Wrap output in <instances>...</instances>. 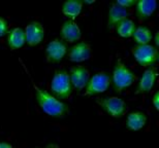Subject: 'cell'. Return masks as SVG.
<instances>
[{
  "label": "cell",
  "mask_w": 159,
  "mask_h": 148,
  "mask_svg": "<svg viewBox=\"0 0 159 148\" xmlns=\"http://www.w3.org/2000/svg\"><path fill=\"white\" fill-rule=\"evenodd\" d=\"M67 53V46L63 40L54 39L46 48V58L49 63H59Z\"/></svg>",
  "instance_id": "cell-9"
},
{
  "label": "cell",
  "mask_w": 159,
  "mask_h": 148,
  "mask_svg": "<svg viewBox=\"0 0 159 148\" xmlns=\"http://www.w3.org/2000/svg\"><path fill=\"white\" fill-rule=\"evenodd\" d=\"M156 9L155 0H139L135 2V14L139 21H145L150 18Z\"/></svg>",
  "instance_id": "cell-14"
},
{
  "label": "cell",
  "mask_w": 159,
  "mask_h": 148,
  "mask_svg": "<svg viewBox=\"0 0 159 148\" xmlns=\"http://www.w3.org/2000/svg\"><path fill=\"white\" fill-rule=\"evenodd\" d=\"M135 79L136 76L134 75V73L124 64L122 60H117L113 69L112 80H111V82L113 83L115 92L118 94L122 93L123 90L132 86L134 83Z\"/></svg>",
  "instance_id": "cell-2"
},
{
  "label": "cell",
  "mask_w": 159,
  "mask_h": 148,
  "mask_svg": "<svg viewBox=\"0 0 159 148\" xmlns=\"http://www.w3.org/2000/svg\"><path fill=\"white\" fill-rule=\"evenodd\" d=\"M0 148H14L11 144L6 142H0Z\"/></svg>",
  "instance_id": "cell-23"
},
{
  "label": "cell",
  "mask_w": 159,
  "mask_h": 148,
  "mask_svg": "<svg viewBox=\"0 0 159 148\" xmlns=\"http://www.w3.org/2000/svg\"><path fill=\"white\" fill-rule=\"evenodd\" d=\"M68 75L72 89H75L77 91H82L83 89H85L90 79V71L81 65L71 67Z\"/></svg>",
  "instance_id": "cell-8"
},
{
  "label": "cell",
  "mask_w": 159,
  "mask_h": 148,
  "mask_svg": "<svg viewBox=\"0 0 159 148\" xmlns=\"http://www.w3.org/2000/svg\"><path fill=\"white\" fill-rule=\"evenodd\" d=\"M7 44L11 49H22L26 43L24 30L22 28H14L11 32H7Z\"/></svg>",
  "instance_id": "cell-16"
},
{
  "label": "cell",
  "mask_w": 159,
  "mask_h": 148,
  "mask_svg": "<svg viewBox=\"0 0 159 148\" xmlns=\"http://www.w3.org/2000/svg\"><path fill=\"white\" fill-rule=\"evenodd\" d=\"M128 9L123 8L116 2L112 3L109 9V15H107V28H109V30L113 31L120 22L128 19Z\"/></svg>",
  "instance_id": "cell-11"
},
{
  "label": "cell",
  "mask_w": 159,
  "mask_h": 148,
  "mask_svg": "<svg viewBox=\"0 0 159 148\" xmlns=\"http://www.w3.org/2000/svg\"><path fill=\"white\" fill-rule=\"evenodd\" d=\"M33 87L35 90V99L36 102L43 110V113L47 115L52 116V117H64V116L69 112L68 106L62 101H60L54 97L52 94H50L48 91L40 89L37 87L32 80Z\"/></svg>",
  "instance_id": "cell-1"
},
{
  "label": "cell",
  "mask_w": 159,
  "mask_h": 148,
  "mask_svg": "<svg viewBox=\"0 0 159 148\" xmlns=\"http://www.w3.org/2000/svg\"><path fill=\"white\" fill-rule=\"evenodd\" d=\"M91 57V46L85 41L78 42L77 44L71 46L68 53L69 61L74 63H81L90 59Z\"/></svg>",
  "instance_id": "cell-12"
},
{
  "label": "cell",
  "mask_w": 159,
  "mask_h": 148,
  "mask_svg": "<svg viewBox=\"0 0 159 148\" xmlns=\"http://www.w3.org/2000/svg\"><path fill=\"white\" fill-rule=\"evenodd\" d=\"M43 148H60L59 145H57V144H49V145L44 146Z\"/></svg>",
  "instance_id": "cell-24"
},
{
  "label": "cell",
  "mask_w": 159,
  "mask_h": 148,
  "mask_svg": "<svg viewBox=\"0 0 159 148\" xmlns=\"http://www.w3.org/2000/svg\"><path fill=\"white\" fill-rule=\"evenodd\" d=\"M8 31V24L5 19L0 18V37H3L7 34Z\"/></svg>",
  "instance_id": "cell-20"
},
{
  "label": "cell",
  "mask_w": 159,
  "mask_h": 148,
  "mask_svg": "<svg viewBox=\"0 0 159 148\" xmlns=\"http://www.w3.org/2000/svg\"><path fill=\"white\" fill-rule=\"evenodd\" d=\"M155 43H156V45L159 44V41H158V32L156 33V37H155Z\"/></svg>",
  "instance_id": "cell-25"
},
{
  "label": "cell",
  "mask_w": 159,
  "mask_h": 148,
  "mask_svg": "<svg viewBox=\"0 0 159 148\" xmlns=\"http://www.w3.org/2000/svg\"><path fill=\"white\" fill-rule=\"evenodd\" d=\"M153 105L155 107V109L159 110V92H155L153 96Z\"/></svg>",
  "instance_id": "cell-22"
},
{
  "label": "cell",
  "mask_w": 159,
  "mask_h": 148,
  "mask_svg": "<svg viewBox=\"0 0 159 148\" xmlns=\"http://www.w3.org/2000/svg\"><path fill=\"white\" fill-rule=\"evenodd\" d=\"M51 91L58 100H66L71 96L72 87L67 71L61 69L55 72L51 81Z\"/></svg>",
  "instance_id": "cell-3"
},
{
  "label": "cell",
  "mask_w": 159,
  "mask_h": 148,
  "mask_svg": "<svg viewBox=\"0 0 159 148\" xmlns=\"http://www.w3.org/2000/svg\"><path fill=\"white\" fill-rule=\"evenodd\" d=\"M157 75H158L157 69L153 67V66L146 69L141 78H139L135 94L139 95V94H147L149 92H151L152 89L154 87L155 82H156Z\"/></svg>",
  "instance_id": "cell-10"
},
{
  "label": "cell",
  "mask_w": 159,
  "mask_h": 148,
  "mask_svg": "<svg viewBox=\"0 0 159 148\" xmlns=\"http://www.w3.org/2000/svg\"><path fill=\"white\" fill-rule=\"evenodd\" d=\"M132 37L134 41L138 43V45H145L150 43L152 38H153V35H152V32L149 28L145 26H139L135 28Z\"/></svg>",
  "instance_id": "cell-18"
},
{
  "label": "cell",
  "mask_w": 159,
  "mask_h": 148,
  "mask_svg": "<svg viewBox=\"0 0 159 148\" xmlns=\"http://www.w3.org/2000/svg\"><path fill=\"white\" fill-rule=\"evenodd\" d=\"M83 5L84 3L82 1H66L62 4V14L70 19L71 21H74L75 18L82 12V9H83Z\"/></svg>",
  "instance_id": "cell-17"
},
{
  "label": "cell",
  "mask_w": 159,
  "mask_h": 148,
  "mask_svg": "<svg viewBox=\"0 0 159 148\" xmlns=\"http://www.w3.org/2000/svg\"><path fill=\"white\" fill-rule=\"evenodd\" d=\"M60 34H61L62 39L68 43H74L78 41L82 37V32L80 27L75 21L71 20L64 22V24L61 27V30H60Z\"/></svg>",
  "instance_id": "cell-13"
},
{
  "label": "cell",
  "mask_w": 159,
  "mask_h": 148,
  "mask_svg": "<svg viewBox=\"0 0 159 148\" xmlns=\"http://www.w3.org/2000/svg\"><path fill=\"white\" fill-rule=\"evenodd\" d=\"M135 0H118V1H116V3L120 6H122L123 8H126L128 9L130 7H132V6L135 5Z\"/></svg>",
  "instance_id": "cell-21"
},
{
  "label": "cell",
  "mask_w": 159,
  "mask_h": 148,
  "mask_svg": "<svg viewBox=\"0 0 159 148\" xmlns=\"http://www.w3.org/2000/svg\"><path fill=\"white\" fill-rule=\"evenodd\" d=\"M111 84V78L107 72H97L90 76L87 86L85 87V96L91 97L104 93Z\"/></svg>",
  "instance_id": "cell-6"
},
{
  "label": "cell",
  "mask_w": 159,
  "mask_h": 148,
  "mask_svg": "<svg viewBox=\"0 0 159 148\" xmlns=\"http://www.w3.org/2000/svg\"><path fill=\"white\" fill-rule=\"evenodd\" d=\"M135 28L136 26L134 22L130 20V19H126V20L120 22L115 27V29L116 32L118 33V35H120L121 37H123V38H129V37L132 36Z\"/></svg>",
  "instance_id": "cell-19"
},
{
  "label": "cell",
  "mask_w": 159,
  "mask_h": 148,
  "mask_svg": "<svg viewBox=\"0 0 159 148\" xmlns=\"http://www.w3.org/2000/svg\"><path fill=\"white\" fill-rule=\"evenodd\" d=\"M131 53L143 67H152L158 59V49L151 44L135 45L131 49Z\"/></svg>",
  "instance_id": "cell-5"
},
{
  "label": "cell",
  "mask_w": 159,
  "mask_h": 148,
  "mask_svg": "<svg viewBox=\"0 0 159 148\" xmlns=\"http://www.w3.org/2000/svg\"><path fill=\"white\" fill-rule=\"evenodd\" d=\"M96 103L112 117H123L128 110V106L125 101L116 96L98 98Z\"/></svg>",
  "instance_id": "cell-4"
},
{
  "label": "cell",
  "mask_w": 159,
  "mask_h": 148,
  "mask_svg": "<svg viewBox=\"0 0 159 148\" xmlns=\"http://www.w3.org/2000/svg\"><path fill=\"white\" fill-rule=\"evenodd\" d=\"M25 40L29 46H36L44 38L43 25L37 21H33L26 26L24 30Z\"/></svg>",
  "instance_id": "cell-7"
},
{
  "label": "cell",
  "mask_w": 159,
  "mask_h": 148,
  "mask_svg": "<svg viewBox=\"0 0 159 148\" xmlns=\"http://www.w3.org/2000/svg\"><path fill=\"white\" fill-rule=\"evenodd\" d=\"M147 124V116L144 112L136 111L129 113L126 119V125L130 131H139Z\"/></svg>",
  "instance_id": "cell-15"
}]
</instances>
